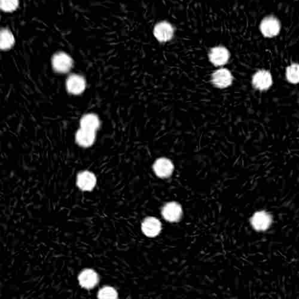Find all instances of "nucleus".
<instances>
[{
  "mask_svg": "<svg viewBox=\"0 0 299 299\" xmlns=\"http://www.w3.org/2000/svg\"><path fill=\"white\" fill-rule=\"evenodd\" d=\"M260 28L262 35L264 37L274 38L280 32V22L274 16H268L262 20Z\"/></svg>",
  "mask_w": 299,
  "mask_h": 299,
  "instance_id": "f257e3e1",
  "label": "nucleus"
},
{
  "mask_svg": "<svg viewBox=\"0 0 299 299\" xmlns=\"http://www.w3.org/2000/svg\"><path fill=\"white\" fill-rule=\"evenodd\" d=\"M73 59L65 53H56L52 58V65L56 72L61 73L70 71L73 66Z\"/></svg>",
  "mask_w": 299,
  "mask_h": 299,
  "instance_id": "f03ea898",
  "label": "nucleus"
},
{
  "mask_svg": "<svg viewBox=\"0 0 299 299\" xmlns=\"http://www.w3.org/2000/svg\"><path fill=\"white\" fill-rule=\"evenodd\" d=\"M153 32L154 36L159 42H166L173 38L174 30L170 23L162 22L157 23L154 28Z\"/></svg>",
  "mask_w": 299,
  "mask_h": 299,
  "instance_id": "7ed1b4c3",
  "label": "nucleus"
},
{
  "mask_svg": "<svg viewBox=\"0 0 299 299\" xmlns=\"http://www.w3.org/2000/svg\"><path fill=\"white\" fill-rule=\"evenodd\" d=\"M271 223V215L265 211H259L255 213L251 218V224L257 230H266L270 227Z\"/></svg>",
  "mask_w": 299,
  "mask_h": 299,
  "instance_id": "20e7f679",
  "label": "nucleus"
},
{
  "mask_svg": "<svg viewBox=\"0 0 299 299\" xmlns=\"http://www.w3.org/2000/svg\"><path fill=\"white\" fill-rule=\"evenodd\" d=\"M96 183L95 175L89 171H84L77 176V185L83 191L92 190Z\"/></svg>",
  "mask_w": 299,
  "mask_h": 299,
  "instance_id": "39448f33",
  "label": "nucleus"
},
{
  "mask_svg": "<svg viewBox=\"0 0 299 299\" xmlns=\"http://www.w3.org/2000/svg\"><path fill=\"white\" fill-rule=\"evenodd\" d=\"M233 77L228 70L221 69L215 72L212 76V81L215 86L224 88L232 83Z\"/></svg>",
  "mask_w": 299,
  "mask_h": 299,
  "instance_id": "423d86ee",
  "label": "nucleus"
},
{
  "mask_svg": "<svg viewBox=\"0 0 299 299\" xmlns=\"http://www.w3.org/2000/svg\"><path fill=\"white\" fill-rule=\"evenodd\" d=\"M79 284L83 288L91 289L95 287L99 282L98 274L92 270H86L79 276Z\"/></svg>",
  "mask_w": 299,
  "mask_h": 299,
  "instance_id": "0eeeda50",
  "label": "nucleus"
},
{
  "mask_svg": "<svg viewBox=\"0 0 299 299\" xmlns=\"http://www.w3.org/2000/svg\"><path fill=\"white\" fill-rule=\"evenodd\" d=\"M253 84L255 87L259 90H267L271 86L272 77L271 73L266 70H260L253 76Z\"/></svg>",
  "mask_w": 299,
  "mask_h": 299,
  "instance_id": "6e6552de",
  "label": "nucleus"
},
{
  "mask_svg": "<svg viewBox=\"0 0 299 299\" xmlns=\"http://www.w3.org/2000/svg\"><path fill=\"white\" fill-rule=\"evenodd\" d=\"M153 170L158 177L166 178L172 174L174 166L169 159L160 158L154 163Z\"/></svg>",
  "mask_w": 299,
  "mask_h": 299,
  "instance_id": "1a4fd4ad",
  "label": "nucleus"
},
{
  "mask_svg": "<svg viewBox=\"0 0 299 299\" xmlns=\"http://www.w3.org/2000/svg\"><path fill=\"white\" fill-rule=\"evenodd\" d=\"M230 53L224 47H216L211 50L209 58L215 65H222L229 59Z\"/></svg>",
  "mask_w": 299,
  "mask_h": 299,
  "instance_id": "9d476101",
  "label": "nucleus"
},
{
  "mask_svg": "<svg viewBox=\"0 0 299 299\" xmlns=\"http://www.w3.org/2000/svg\"><path fill=\"white\" fill-rule=\"evenodd\" d=\"M85 80L82 76L73 75L67 80V87L69 92L75 95L81 93L85 89Z\"/></svg>",
  "mask_w": 299,
  "mask_h": 299,
  "instance_id": "9b49d317",
  "label": "nucleus"
},
{
  "mask_svg": "<svg viewBox=\"0 0 299 299\" xmlns=\"http://www.w3.org/2000/svg\"><path fill=\"white\" fill-rule=\"evenodd\" d=\"M162 215L165 219L171 222H174L180 219L182 215V210L179 204L170 203L164 206L162 210Z\"/></svg>",
  "mask_w": 299,
  "mask_h": 299,
  "instance_id": "f8f14e48",
  "label": "nucleus"
},
{
  "mask_svg": "<svg viewBox=\"0 0 299 299\" xmlns=\"http://www.w3.org/2000/svg\"><path fill=\"white\" fill-rule=\"evenodd\" d=\"M142 228L146 236L154 237L160 232L161 223L157 218L149 217L143 221Z\"/></svg>",
  "mask_w": 299,
  "mask_h": 299,
  "instance_id": "ddd939ff",
  "label": "nucleus"
},
{
  "mask_svg": "<svg viewBox=\"0 0 299 299\" xmlns=\"http://www.w3.org/2000/svg\"><path fill=\"white\" fill-rule=\"evenodd\" d=\"M76 139L77 143L83 147H89L95 139V131L82 128L76 134Z\"/></svg>",
  "mask_w": 299,
  "mask_h": 299,
  "instance_id": "4468645a",
  "label": "nucleus"
},
{
  "mask_svg": "<svg viewBox=\"0 0 299 299\" xmlns=\"http://www.w3.org/2000/svg\"><path fill=\"white\" fill-rule=\"evenodd\" d=\"M99 125L98 117L95 114H87L80 121V126L84 129L95 131L98 128Z\"/></svg>",
  "mask_w": 299,
  "mask_h": 299,
  "instance_id": "2eb2a0df",
  "label": "nucleus"
},
{
  "mask_svg": "<svg viewBox=\"0 0 299 299\" xmlns=\"http://www.w3.org/2000/svg\"><path fill=\"white\" fill-rule=\"evenodd\" d=\"M15 38L13 34L8 29H2L0 34V48L2 50H8L14 45Z\"/></svg>",
  "mask_w": 299,
  "mask_h": 299,
  "instance_id": "dca6fc26",
  "label": "nucleus"
},
{
  "mask_svg": "<svg viewBox=\"0 0 299 299\" xmlns=\"http://www.w3.org/2000/svg\"><path fill=\"white\" fill-rule=\"evenodd\" d=\"M286 76L289 82L292 83H299V64L293 63L287 67Z\"/></svg>",
  "mask_w": 299,
  "mask_h": 299,
  "instance_id": "f3484780",
  "label": "nucleus"
},
{
  "mask_svg": "<svg viewBox=\"0 0 299 299\" xmlns=\"http://www.w3.org/2000/svg\"><path fill=\"white\" fill-rule=\"evenodd\" d=\"M118 294L117 291L113 287H105L101 289L98 294V298H117Z\"/></svg>",
  "mask_w": 299,
  "mask_h": 299,
  "instance_id": "a211bd4d",
  "label": "nucleus"
},
{
  "mask_svg": "<svg viewBox=\"0 0 299 299\" xmlns=\"http://www.w3.org/2000/svg\"><path fill=\"white\" fill-rule=\"evenodd\" d=\"M19 0H0V7L2 11L12 12L18 8Z\"/></svg>",
  "mask_w": 299,
  "mask_h": 299,
  "instance_id": "6ab92c4d",
  "label": "nucleus"
}]
</instances>
